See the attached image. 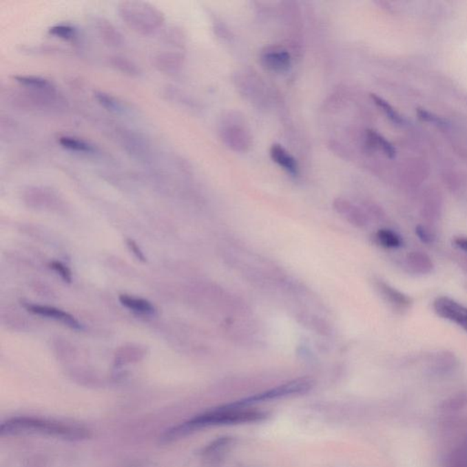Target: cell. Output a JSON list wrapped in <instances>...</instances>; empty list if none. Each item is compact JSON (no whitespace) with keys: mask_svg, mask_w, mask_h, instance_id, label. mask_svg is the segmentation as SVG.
I'll use <instances>...</instances> for the list:
<instances>
[{"mask_svg":"<svg viewBox=\"0 0 467 467\" xmlns=\"http://www.w3.org/2000/svg\"><path fill=\"white\" fill-rule=\"evenodd\" d=\"M266 418L267 413L262 411L249 409V406H240L233 402L201 413L179 426L174 427L165 434L164 439L167 441L176 440L205 427L258 423Z\"/></svg>","mask_w":467,"mask_h":467,"instance_id":"cell-1","label":"cell"},{"mask_svg":"<svg viewBox=\"0 0 467 467\" xmlns=\"http://www.w3.org/2000/svg\"><path fill=\"white\" fill-rule=\"evenodd\" d=\"M2 435H41L52 437L81 440L89 435L87 430L61 422L33 417L8 419L0 427Z\"/></svg>","mask_w":467,"mask_h":467,"instance_id":"cell-2","label":"cell"},{"mask_svg":"<svg viewBox=\"0 0 467 467\" xmlns=\"http://www.w3.org/2000/svg\"><path fill=\"white\" fill-rule=\"evenodd\" d=\"M118 13L129 29L142 36L154 35L162 29L165 21L162 11L147 2H121Z\"/></svg>","mask_w":467,"mask_h":467,"instance_id":"cell-3","label":"cell"},{"mask_svg":"<svg viewBox=\"0 0 467 467\" xmlns=\"http://www.w3.org/2000/svg\"><path fill=\"white\" fill-rule=\"evenodd\" d=\"M311 388V381L305 379L297 380V381L288 382V384L273 388V389L258 393L244 400L236 402V404L240 406H249L250 404H256V402L276 400V399L287 397V396L298 395V393H304L308 392Z\"/></svg>","mask_w":467,"mask_h":467,"instance_id":"cell-4","label":"cell"},{"mask_svg":"<svg viewBox=\"0 0 467 467\" xmlns=\"http://www.w3.org/2000/svg\"><path fill=\"white\" fill-rule=\"evenodd\" d=\"M436 314L454 322L467 333V308L448 297L437 298L434 302Z\"/></svg>","mask_w":467,"mask_h":467,"instance_id":"cell-5","label":"cell"},{"mask_svg":"<svg viewBox=\"0 0 467 467\" xmlns=\"http://www.w3.org/2000/svg\"><path fill=\"white\" fill-rule=\"evenodd\" d=\"M261 63L271 72H285L291 65V57L288 50L283 48H267L261 54Z\"/></svg>","mask_w":467,"mask_h":467,"instance_id":"cell-6","label":"cell"},{"mask_svg":"<svg viewBox=\"0 0 467 467\" xmlns=\"http://www.w3.org/2000/svg\"><path fill=\"white\" fill-rule=\"evenodd\" d=\"M24 307L30 313L58 320L74 330L83 329V325L74 317L61 309L49 306L36 305V304H26Z\"/></svg>","mask_w":467,"mask_h":467,"instance_id":"cell-7","label":"cell"},{"mask_svg":"<svg viewBox=\"0 0 467 467\" xmlns=\"http://www.w3.org/2000/svg\"><path fill=\"white\" fill-rule=\"evenodd\" d=\"M94 25L98 36L107 46L118 48L125 43L123 34L108 19L98 18L95 19Z\"/></svg>","mask_w":467,"mask_h":467,"instance_id":"cell-8","label":"cell"},{"mask_svg":"<svg viewBox=\"0 0 467 467\" xmlns=\"http://www.w3.org/2000/svg\"><path fill=\"white\" fill-rule=\"evenodd\" d=\"M269 153L273 161L291 176H295L299 174L300 167L297 160L282 145L275 143L270 148Z\"/></svg>","mask_w":467,"mask_h":467,"instance_id":"cell-9","label":"cell"},{"mask_svg":"<svg viewBox=\"0 0 467 467\" xmlns=\"http://www.w3.org/2000/svg\"><path fill=\"white\" fill-rule=\"evenodd\" d=\"M17 83L32 91L34 94H52L55 92L54 86L47 79L34 75H19L14 77Z\"/></svg>","mask_w":467,"mask_h":467,"instance_id":"cell-10","label":"cell"},{"mask_svg":"<svg viewBox=\"0 0 467 467\" xmlns=\"http://www.w3.org/2000/svg\"><path fill=\"white\" fill-rule=\"evenodd\" d=\"M406 266L411 271L419 275L429 274L435 267L431 258L421 251L409 253L406 257Z\"/></svg>","mask_w":467,"mask_h":467,"instance_id":"cell-11","label":"cell"},{"mask_svg":"<svg viewBox=\"0 0 467 467\" xmlns=\"http://www.w3.org/2000/svg\"><path fill=\"white\" fill-rule=\"evenodd\" d=\"M183 64V56L176 52H162L154 58V65L160 72L172 74L178 72Z\"/></svg>","mask_w":467,"mask_h":467,"instance_id":"cell-12","label":"cell"},{"mask_svg":"<svg viewBox=\"0 0 467 467\" xmlns=\"http://www.w3.org/2000/svg\"><path fill=\"white\" fill-rule=\"evenodd\" d=\"M379 289L385 299L389 301L391 305H393L395 309H399V311L407 309L411 306V304H412V300H411L407 295L402 293L401 291L387 285V284H380Z\"/></svg>","mask_w":467,"mask_h":467,"instance_id":"cell-13","label":"cell"},{"mask_svg":"<svg viewBox=\"0 0 467 467\" xmlns=\"http://www.w3.org/2000/svg\"><path fill=\"white\" fill-rule=\"evenodd\" d=\"M119 300L125 308L137 313L152 315L156 312V308L148 300L137 299L128 295H120Z\"/></svg>","mask_w":467,"mask_h":467,"instance_id":"cell-14","label":"cell"},{"mask_svg":"<svg viewBox=\"0 0 467 467\" xmlns=\"http://www.w3.org/2000/svg\"><path fill=\"white\" fill-rule=\"evenodd\" d=\"M95 99L107 111L114 112V114H125L127 112V107L118 98L112 96V94L104 92H96L94 94Z\"/></svg>","mask_w":467,"mask_h":467,"instance_id":"cell-15","label":"cell"},{"mask_svg":"<svg viewBox=\"0 0 467 467\" xmlns=\"http://www.w3.org/2000/svg\"><path fill=\"white\" fill-rule=\"evenodd\" d=\"M59 143L67 150L75 153L92 154L95 152L94 146L92 143L77 137L61 136L59 139Z\"/></svg>","mask_w":467,"mask_h":467,"instance_id":"cell-16","label":"cell"},{"mask_svg":"<svg viewBox=\"0 0 467 467\" xmlns=\"http://www.w3.org/2000/svg\"><path fill=\"white\" fill-rule=\"evenodd\" d=\"M457 365V359L454 354L444 351L436 354L432 364V370L435 373L444 374L449 373Z\"/></svg>","mask_w":467,"mask_h":467,"instance_id":"cell-17","label":"cell"},{"mask_svg":"<svg viewBox=\"0 0 467 467\" xmlns=\"http://www.w3.org/2000/svg\"><path fill=\"white\" fill-rule=\"evenodd\" d=\"M110 63L115 70H119L123 74L131 76V77H137L141 74L140 68L127 58L114 56V57L110 59Z\"/></svg>","mask_w":467,"mask_h":467,"instance_id":"cell-18","label":"cell"},{"mask_svg":"<svg viewBox=\"0 0 467 467\" xmlns=\"http://www.w3.org/2000/svg\"><path fill=\"white\" fill-rule=\"evenodd\" d=\"M368 140L373 147L381 149L389 158H395L396 156L395 148L381 134H377L374 131H368Z\"/></svg>","mask_w":467,"mask_h":467,"instance_id":"cell-19","label":"cell"},{"mask_svg":"<svg viewBox=\"0 0 467 467\" xmlns=\"http://www.w3.org/2000/svg\"><path fill=\"white\" fill-rule=\"evenodd\" d=\"M377 240L387 249H398L402 244L401 236L391 229H381L377 233Z\"/></svg>","mask_w":467,"mask_h":467,"instance_id":"cell-20","label":"cell"},{"mask_svg":"<svg viewBox=\"0 0 467 467\" xmlns=\"http://www.w3.org/2000/svg\"><path fill=\"white\" fill-rule=\"evenodd\" d=\"M371 99L373 100L374 103H375L379 108H381L382 111L384 112V114H386V116L389 118L393 123H396V125H402V123H404V118L393 109L392 105H390V104L388 103V101L382 99L381 97L377 96L376 94H371Z\"/></svg>","mask_w":467,"mask_h":467,"instance_id":"cell-21","label":"cell"},{"mask_svg":"<svg viewBox=\"0 0 467 467\" xmlns=\"http://www.w3.org/2000/svg\"><path fill=\"white\" fill-rule=\"evenodd\" d=\"M49 32L50 35L57 37L64 41H72L77 36V30L70 24H57L50 28Z\"/></svg>","mask_w":467,"mask_h":467,"instance_id":"cell-22","label":"cell"},{"mask_svg":"<svg viewBox=\"0 0 467 467\" xmlns=\"http://www.w3.org/2000/svg\"><path fill=\"white\" fill-rule=\"evenodd\" d=\"M444 467H467V449L465 446L454 450L447 457Z\"/></svg>","mask_w":467,"mask_h":467,"instance_id":"cell-23","label":"cell"},{"mask_svg":"<svg viewBox=\"0 0 467 467\" xmlns=\"http://www.w3.org/2000/svg\"><path fill=\"white\" fill-rule=\"evenodd\" d=\"M415 234L423 243L432 244L435 241V234L427 227L421 226V225L416 227Z\"/></svg>","mask_w":467,"mask_h":467,"instance_id":"cell-24","label":"cell"},{"mask_svg":"<svg viewBox=\"0 0 467 467\" xmlns=\"http://www.w3.org/2000/svg\"><path fill=\"white\" fill-rule=\"evenodd\" d=\"M50 267H52L55 272H57L65 282H72V272H70V270L68 269L65 265H63V263L58 262V261H53V262L50 264Z\"/></svg>","mask_w":467,"mask_h":467,"instance_id":"cell-25","label":"cell"},{"mask_svg":"<svg viewBox=\"0 0 467 467\" xmlns=\"http://www.w3.org/2000/svg\"><path fill=\"white\" fill-rule=\"evenodd\" d=\"M417 115L422 121L424 122H428L432 123H435V125L446 126V121L442 119V118L436 116V115L430 114L429 112L426 111L424 109L417 110Z\"/></svg>","mask_w":467,"mask_h":467,"instance_id":"cell-26","label":"cell"},{"mask_svg":"<svg viewBox=\"0 0 467 467\" xmlns=\"http://www.w3.org/2000/svg\"><path fill=\"white\" fill-rule=\"evenodd\" d=\"M127 246L129 249H130L131 251L134 253L135 257H136L138 260L141 261H146V258L145 255H143L142 250L140 249V247H138V245L135 243L134 240H132V239H128Z\"/></svg>","mask_w":467,"mask_h":467,"instance_id":"cell-27","label":"cell"},{"mask_svg":"<svg viewBox=\"0 0 467 467\" xmlns=\"http://www.w3.org/2000/svg\"><path fill=\"white\" fill-rule=\"evenodd\" d=\"M455 246L457 247L458 249L461 250L464 253L467 254V238L466 236H458L454 239Z\"/></svg>","mask_w":467,"mask_h":467,"instance_id":"cell-28","label":"cell"},{"mask_svg":"<svg viewBox=\"0 0 467 467\" xmlns=\"http://www.w3.org/2000/svg\"><path fill=\"white\" fill-rule=\"evenodd\" d=\"M461 264H462L464 269H465L467 271V258H466V260H464L462 262H461Z\"/></svg>","mask_w":467,"mask_h":467,"instance_id":"cell-29","label":"cell"},{"mask_svg":"<svg viewBox=\"0 0 467 467\" xmlns=\"http://www.w3.org/2000/svg\"><path fill=\"white\" fill-rule=\"evenodd\" d=\"M464 446H465L466 448L467 449V437H466V439L465 444H464Z\"/></svg>","mask_w":467,"mask_h":467,"instance_id":"cell-30","label":"cell"}]
</instances>
